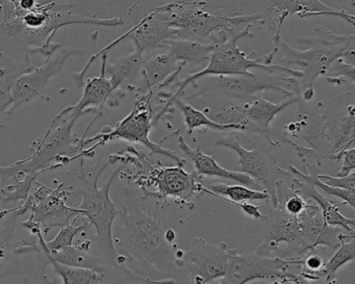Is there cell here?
Here are the masks:
<instances>
[{
  "mask_svg": "<svg viewBox=\"0 0 355 284\" xmlns=\"http://www.w3.org/2000/svg\"><path fill=\"white\" fill-rule=\"evenodd\" d=\"M157 211V207L155 213L145 211L134 190L124 186L119 209L123 224L115 222L113 226L116 265H125L141 277L192 284L184 263L176 257L178 245L165 240Z\"/></svg>",
  "mask_w": 355,
  "mask_h": 284,
  "instance_id": "1",
  "label": "cell"
},
{
  "mask_svg": "<svg viewBox=\"0 0 355 284\" xmlns=\"http://www.w3.org/2000/svg\"><path fill=\"white\" fill-rule=\"evenodd\" d=\"M112 165L109 159L98 161L93 167H86L85 159H80V171L78 173V186L72 188V196H82L83 200L78 205L80 215L95 228V238H93L95 251L107 267L116 265L117 252L113 242V226L116 218L119 215V209L110 196L113 182L121 173L125 165L121 163L110 176L101 188L98 180L105 169Z\"/></svg>",
  "mask_w": 355,
  "mask_h": 284,
  "instance_id": "2",
  "label": "cell"
},
{
  "mask_svg": "<svg viewBox=\"0 0 355 284\" xmlns=\"http://www.w3.org/2000/svg\"><path fill=\"white\" fill-rule=\"evenodd\" d=\"M159 15L167 20L175 32V39L201 43L226 42L234 28L241 24H269L263 13L230 16L221 10L209 7L205 0H178L157 8Z\"/></svg>",
  "mask_w": 355,
  "mask_h": 284,
  "instance_id": "3",
  "label": "cell"
},
{
  "mask_svg": "<svg viewBox=\"0 0 355 284\" xmlns=\"http://www.w3.org/2000/svg\"><path fill=\"white\" fill-rule=\"evenodd\" d=\"M76 122L70 117V107L62 111L44 134L33 143L30 157L10 166H0V179L7 181L38 172L55 171L76 159H85V136L78 138L72 132Z\"/></svg>",
  "mask_w": 355,
  "mask_h": 284,
  "instance_id": "4",
  "label": "cell"
},
{
  "mask_svg": "<svg viewBox=\"0 0 355 284\" xmlns=\"http://www.w3.org/2000/svg\"><path fill=\"white\" fill-rule=\"evenodd\" d=\"M252 26L253 24H246V26L240 32L236 30L226 42L218 45L217 48L209 57V63L205 66V69L196 73L190 74L184 80L176 82L174 86H178V91L168 97L167 105L163 109L164 115L169 111V107H172L170 105L172 99L182 96L188 87L192 86L201 78H207V76H241V74L248 73L250 69H257L273 76H293L300 80L302 74L299 70H293L291 68L282 67L278 64L276 65L272 64L274 57L277 53L276 47L269 55L259 57H251L254 53L247 55L239 48V41L253 38V34L251 32Z\"/></svg>",
  "mask_w": 355,
  "mask_h": 284,
  "instance_id": "5",
  "label": "cell"
},
{
  "mask_svg": "<svg viewBox=\"0 0 355 284\" xmlns=\"http://www.w3.org/2000/svg\"><path fill=\"white\" fill-rule=\"evenodd\" d=\"M149 174H134L125 176L130 182L136 184L143 194V199L153 198L157 200V207L161 201L168 204V199H172L180 206L188 207L189 211L195 208L194 198L205 194V188L202 177L193 170L187 172L182 166L165 167L161 161L157 165L148 166Z\"/></svg>",
  "mask_w": 355,
  "mask_h": 284,
  "instance_id": "6",
  "label": "cell"
},
{
  "mask_svg": "<svg viewBox=\"0 0 355 284\" xmlns=\"http://www.w3.org/2000/svg\"><path fill=\"white\" fill-rule=\"evenodd\" d=\"M155 91L149 90L146 94L140 95L136 97V103L134 109L130 112L128 117L124 118L121 122L116 125L115 128H105L103 132L95 136L94 138L85 139V147L90 143L97 141L94 146L85 149V154L88 159H92L95 154V150L98 147L103 146L107 143L114 140H124L128 142L137 143L146 147L151 154H159L162 157H168L175 161L176 165H186V159L178 154L175 151L165 149L159 146L157 143H153L149 139V132L153 127V117L155 111L153 107V97Z\"/></svg>",
  "mask_w": 355,
  "mask_h": 284,
  "instance_id": "7",
  "label": "cell"
},
{
  "mask_svg": "<svg viewBox=\"0 0 355 284\" xmlns=\"http://www.w3.org/2000/svg\"><path fill=\"white\" fill-rule=\"evenodd\" d=\"M302 267L299 257L263 256L254 251L230 249L225 273L217 284H247L265 279H282Z\"/></svg>",
  "mask_w": 355,
  "mask_h": 284,
  "instance_id": "8",
  "label": "cell"
},
{
  "mask_svg": "<svg viewBox=\"0 0 355 284\" xmlns=\"http://www.w3.org/2000/svg\"><path fill=\"white\" fill-rule=\"evenodd\" d=\"M238 139V134L232 132L230 136L216 141L214 146L230 149L236 152L238 155V172L250 176L263 188L265 186L271 199L272 206H275L276 181L284 180L286 182L288 179L292 180L294 176L290 171H286L277 165V157L268 149L249 140L253 148L248 150L240 144Z\"/></svg>",
  "mask_w": 355,
  "mask_h": 284,
  "instance_id": "9",
  "label": "cell"
},
{
  "mask_svg": "<svg viewBox=\"0 0 355 284\" xmlns=\"http://www.w3.org/2000/svg\"><path fill=\"white\" fill-rule=\"evenodd\" d=\"M55 181L57 186L53 188L35 182L36 188L31 192L28 200L22 203L44 234H49L55 228L65 227L71 223L72 219L82 217L78 207L67 204L73 186Z\"/></svg>",
  "mask_w": 355,
  "mask_h": 284,
  "instance_id": "10",
  "label": "cell"
},
{
  "mask_svg": "<svg viewBox=\"0 0 355 284\" xmlns=\"http://www.w3.org/2000/svg\"><path fill=\"white\" fill-rule=\"evenodd\" d=\"M275 47L282 55L278 65L286 68L296 65L301 68L299 70L302 74L299 80L300 98L304 101H311L315 97V80L319 76L323 78L332 62L342 57L345 51L354 49L355 44L311 47L306 51H297L280 40L275 43Z\"/></svg>",
  "mask_w": 355,
  "mask_h": 284,
  "instance_id": "11",
  "label": "cell"
},
{
  "mask_svg": "<svg viewBox=\"0 0 355 284\" xmlns=\"http://www.w3.org/2000/svg\"><path fill=\"white\" fill-rule=\"evenodd\" d=\"M128 17L132 21V28L125 34L122 35L117 40L112 42L109 46L93 55L86 67L82 70V73L86 74L90 66L98 57L105 53H109L112 49L115 48L120 43L125 40H132L135 49L142 53L143 55L149 51L159 49L162 43L170 39H175V32L170 28L167 20L164 19L159 13V9L153 12H147L143 6L134 5L128 11Z\"/></svg>",
  "mask_w": 355,
  "mask_h": 284,
  "instance_id": "12",
  "label": "cell"
},
{
  "mask_svg": "<svg viewBox=\"0 0 355 284\" xmlns=\"http://www.w3.org/2000/svg\"><path fill=\"white\" fill-rule=\"evenodd\" d=\"M261 240L254 252L263 256L282 258L295 257L301 246V229L298 217L288 215L278 206H270L261 220Z\"/></svg>",
  "mask_w": 355,
  "mask_h": 284,
  "instance_id": "13",
  "label": "cell"
},
{
  "mask_svg": "<svg viewBox=\"0 0 355 284\" xmlns=\"http://www.w3.org/2000/svg\"><path fill=\"white\" fill-rule=\"evenodd\" d=\"M323 114L326 138L329 145L327 159L338 161L344 151L354 147V91H348L332 98L324 107Z\"/></svg>",
  "mask_w": 355,
  "mask_h": 284,
  "instance_id": "14",
  "label": "cell"
},
{
  "mask_svg": "<svg viewBox=\"0 0 355 284\" xmlns=\"http://www.w3.org/2000/svg\"><path fill=\"white\" fill-rule=\"evenodd\" d=\"M80 53L82 51H68V49L62 48L60 51L59 49L55 55L47 57L44 65L33 68L32 70L20 76L12 89L11 105L6 111L5 115H13L22 105L37 99L49 101V97L44 95L47 85L53 76L61 72L68 60Z\"/></svg>",
  "mask_w": 355,
  "mask_h": 284,
  "instance_id": "15",
  "label": "cell"
},
{
  "mask_svg": "<svg viewBox=\"0 0 355 284\" xmlns=\"http://www.w3.org/2000/svg\"><path fill=\"white\" fill-rule=\"evenodd\" d=\"M324 107L325 105L322 103L304 101L298 97L294 121L286 124L282 128L284 136L300 139L309 145V149L313 153V159L317 161V165L320 167L322 161L327 159L329 149L325 134Z\"/></svg>",
  "mask_w": 355,
  "mask_h": 284,
  "instance_id": "16",
  "label": "cell"
},
{
  "mask_svg": "<svg viewBox=\"0 0 355 284\" xmlns=\"http://www.w3.org/2000/svg\"><path fill=\"white\" fill-rule=\"evenodd\" d=\"M227 245L211 244L202 238H194L184 251L182 263L192 284H207L221 279L227 265Z\"/></svg>",
  "mask_w": 355,
  "mask_h": 284,
  "instance_id": "17",
  "label": "cell"
},
{
  "mask_svg": "<svg viewBox=\"0 0 355 284\" xmlns=\"http://www.w3.org/2000/svg\"><path fill=\"white\" fill-rule=\"evenodd\" d=\"M301 229V246L295 257L319 248L338 250L343 240L355 234H344L340 228L328 225L320 207L313 201H307L304 211L298 215Z\"/></svg>",
  "mask_w": 355,
  "mask_h": 284,
  "instance_id": "18",
  "label": "cell"
},
{
  "mask_svg": "<svg viewBox=\"0 0 355 284\" xmlns=\"http://www.w3.org/2000/svg\"><path fill=\"white\" fill-rule=\"evenodd\" d=\"M269 26L274 30L273 43L282 40L280 30L286 18L297 15L299 18L338 17L351 26H355L354 14L345 10H336L320 0H269Z\"/></svg>",
  "mask_w": 355,
  "mask_h": 284,
  "instance_id": "19",
  "label": "cell"
},
{
  "mask_svg": "<svg viewBox=\"0 0 355 284\" xmlns=\"http://www.w3.org/2000/svg\"><path fill=\"white\" fill-rule=\"evenodd\" d=\"M28 213L24 205L11 209L0 208V281L8 276L20 275V256L17 248L21 240L16 238V226Z\"/></svg>",
  "mask_w": 355,
  "mask_h": 284,
  "instance_id": "20",
  "label": "cell"
},
{
  "mask_svg": "<svg viewBox=\"0 0 355 284\" xmlns=\"http://www.w3.org/2000/svg\"><path fill=\"white\" fill-rule=\"evenodd\" d=\"M178 142L182 152L189 157V159L194 163L195 172L201 177L207 176V177L225 178V179L239 182L242 186L252 188V190H263V186L257 184L250 176L241 173V172L230 171L225 168H222L216 161L215 157L205 154L199 146L197 148H191L182 136H178Z\"/></svg>",
  "mask_w": 355,
  "mask_h": 284,
  "instance_id": "21",
  "label": "cell"
},
{
  "mask_svg": "<svg viewBox=\"0 0 355 284\" xmlns=\"http://www.w3.org/2000/svg\"><path fill=\"white\" fill-rule=\"evenodd\" d=\"M288 186L304 200L315 202L321 209L324 219L328 225L340 227L347 230V233L355 234L354 218H347L342 215L340 206L334 201L322 195L311 181L305 178L294 176Z\"/></svg>",
  "mask_w": 355,
  "mask_h": 284,
  "instance_id": "22",
  "label": "cell"
},
{
  "mask_svg": "<svg viewBox=\"0 0 355 284\" xmlns=\"http://www.w3.org/2000/svg\"><path fill=\"white\" fill-rule=\"evenodd\" d=\"M103 65H101V76L90 78L84 82V95L78 105L70 107V117L78 121L83 115L96 113L101 114V107L109 101L113 94L111 82L105 74V63L107 61V53L101 55Z\"/></svg>",
  "mask_w": 355,
  "mask_h": 284,
  "instance_id": "23",
  "label": "cell"
},
{
  "mask_svg": "<svg viewBox=\"0 0 355 284\" xmlns=\"http://www.w3.org/2000/svg\"><path fill=\"white\" fill-rule=\"evenodd\" d=\"M40 255H42L44 263L49 260H55L68 267L98 269V271H103L109 267L105 265L95 251L93 240H85L80 244L65 247L55 252H51L47 246H45Z\"/></svg>",
  "mask_w": 355,
  "mask_h": 284,
  "instance_id": "24",
  "label": "cell"
},
{
  "mask_svg": "<svg viewBox=\"0 0 355 284\" xmlns=\"http://www.w3.org/2000/svg\"><path fill=\"white\" fill-rule=\"evenodd\" d=\"M144 55L135 49L128 57L105 63V74H109L113 93L117 91H130L134 94L141 80Z\"/></svg>",
  "mask_w": 355,
  "mask_h": 284,
  "instance_id": "25",
  "label": "cell"
},
{
  "mask_svg": "<svg viewBox=\"0 0 355 284\" xmlns=\"http://www.w3.org/2000/svg\"><path fill=\"white\" fill-rule=\"evenodd\" d=\"M219 43H201L194 40L170 39L162 43L159 49L169 51L176 61L184 65L207 66L209 57L217 48Z\"/></svg>",
  "mask_w": 355,
  "mask_h": 284,
  "instance_id": "26",
  "label": "cell"
},
{
  "mask_svg": "<svg viewBox=\"0 0 355 284\" xmlns=\"http://www.w3.org/2000/svg\"><path fill=\"white\" fill-rule=\"evenodd\" d=\"M355 260V236L343 240L340 248L327 259L324 267L319 271H300V275L311 282L323 281L336 277V273L348 263Z\"/></svg>",
  "mask_w": 355,
  "mask_h": 284,
  "instance_id": "27",
  "label": "cell"
},
{
  "mask_svg": "<svg viewBox=\"0 0 355 284\" xmlns=\"http://www.w3.org/2000/svg\"><path fill=\"white\" fill-rule=\"evenodd\" d=\"M170 105L172 107H176L184 116V125H186L188 134H192L195 130L200 128H209V130H216V132H240V128L236 125H222V124L216 123L207 117L202 112L197 109L196 107L189 105L186 101L182 100V97L172 99Z\"/></svg>",
  "mask_w": 355,
  "mask_h": 284,
  "instance_id": "28",
  "label": "cell"
},
{
  "mask_svg": "<svg viewBox=\"0 0 355 284\" xmlns=\"http://www.w3.org/2000/svg\"><path fill=\"white\" fill-rule=\"evenodd\" d=\"M47 265H51L53 271L62 279L63 284H103L105 280V269H83V267H68L55 260H49L43 267V275L45 276V269Z\"/></svg>",
  "mask_w": 355,
  "mask_h": 284,
  "instance_id": "29",
  "label": "cell"
},
{
  "mask_svg": "<svg viewBox=\"0 0 355 284\" xmlns=\"http://www.w3.org/2000/svg\"><path fill=\"white\" fill-rule=\"evenodd\" d=\"M41 3H57L71 10L76 15L88 18H98L110 6L121 3L123 0H40Z\"/></svg>",
  "mask_w": 355,
  "mask_h": 284,
  "instance_id": "30",
  "label": "cell"
},
{
  "mask_svg": "<svg viewBox=\"0 0 355 284\" xmlns=\"http://www.w3.org/2000/svg\"><path fill=\"white\" fill-rule=\"evenodd\" d=\"M209 190L220 196L225 197L234 202H247V201L269 200L267 190H257L245 186H228V184H209Z\"/></svg>",
  "mask_w": 355,
  "mask_h": 284,
  "instance_id": "31",
  "label": "cell"
},
{
  "mask_svg": "<svg viewBox=\"0 0 355 284\" xmlns=\"http://www.w3.org/2000/svg\"><path fill=\"white\" fill-rule=\"evenodd\" d=\"M105 275L103 284H176L173 279L153 280L141 277L125 265L107 267Z\"/></svg>",
  "mask_w": 355,
  "mask_h": 284,
  "instance_id": "32",
  "label": "cell"
},
{
  "mask_svg": "<svg viewBox=\"0 0 355 284\" xmlns=\"http://www.w3.org/2000/svg\"><path fill=\"white\" fill-rule=\"evenodd\" d=\"M41 174L43 173L38 172V173L28 174L14 180L15 182L13 184L0 190V201L5 204L18 202L20 205L26 202L32 192V188H34L37 178Z\"/></svg>",
  "mask_w": 355,
  "mask_h": 284,
  "instance_id": "33",
  "label": "cell"
},
{
  "mask_svg": "<svg viewBox=\"0 0 355 284\" xmlns=\"http://www.w3.org/2000/svg\"><path fill=\"white\" fill-rule=\"evenodd\" d=\"M275 186V206L284 209L288 215L298 217L306 207L307 201L304 200L302 197L299 196L288 186V182L284 181V180H278V181H276Z\"/></svg>",
  "mask_w": 355,
  "mask_h": 284,
  "instance_id": "34",
  "label": "cell"
},
{
  "mask_svg": "<svg viewBox=\"0 0 355 284\" xmlns=\"http://www.w3.org/2000/svg\"><path fill=\"white\" fill-rule=\"evenodd\" d=\"M315 35L313 37H299L297 39L300 44L311 45L313 47L340 46V45L355 44L354 34L336 35L331 30H325L321 26L313 28Z\"/></svg>",
  "mask_w": 355,
  "mask_h": 284,
  "instance_id": "35",
  "label": "cell"
},
{
  "mask_svg": "<svg viewBox=\"0 0 355 284\" xmlns=\"http://www.w3.org/2000/svg\"><path fill=\"white\" fill-rule=\"evenodd\" d=\"M78 219V218H76L69 225L62 227L59 233L53 240L46 242L47 248L51 252H55V251L61 250L65 247L71 246V245H73V240L76 236L86 233L88 231L89 228L91 227L90 223L85 219L82 224L76 225Z\"/></svg>",
  "mask_w": 355,
  "mask_h": 284,
  "instance_id": "36",
  "label": "cell"
},
{
  "mask_svg": "<svg viewBox=\"0 0 355 284\" xmlns=\"http://www.w3.org/2000/svg\"><path fill=\"white\" fill-rule=\"evenodd\" d=\"M323 78H325L326 82L336 85V86H340L347 82L354 84L355 64L349 63L342 57H338L332 62Z\"/></svg>",
  "mask_w": 355,
  "mask_h": 284,
  "instance_id": "37",
  "label": "cell"
},
{
  "mask_svg": "<svg viewBox=\"0 0 355 284\" xmlns=\"http://www.w3.org/2000/svg\"><path fill=\"white\" fill-rule=\"evenodd\" d=\"M205 194L215 197V198L221 199V200L225 201V202L230 203V204L234 205V206L240 208L241 211H242L244 215H246L247 217L250 218V219L254 220V221H259V220L263 218V215H261V211H259L261 207H263V205L257 206V205L251 204V203L234 202V201H230V199L225 198V197H222L220 196V195L211 192V190L207 188H205Z\"/></svg>",
  "mask_w": 355,
  "mask_h": 284,
  "instance_id": "38",
  "label": "cell"
},
{
  "mask_svg": "<svg viewBox=\"0 0 355 284\" xmlns=\"http://www.w3.org/2000/svg\"><path fill=\"white\" fill-rule=\"evenodd\" d=\"M318 179L323 182L326 186L331 188H344V190H355V173L349 174L344 177H334V176L327 175V174H319Z\"/></svg>",
  "mask_w": 355,
  "mask_h": 284,
  "instance_id": "39",
  "label": "cell"
},
{
  "mask_svg": "<svg viewBox=\"0 0 355 284\" xmlns=\"http://www.w3.org/2000/svg\"><path fill=\"white\" fill-rule=\"evenodd\" d=\"M219 3V1H218ZM238 15H245L244 10L247 7H257L261 13L266 14L269 19V0H236Z\"/></svg>",
  "mask_w": 355,
  "mask_h": 284,
  "instance_id": "40",
  "label": "cell"
},
{
  "mask_svg": "<svg viewBox=\"0 0 355 284\" xmlns=\"http://www.w3.org/2000/svg\"><path fill=\"white\" fill-rule=\"evenodd\" d=\"M342 159L343 166L342 169L338 173V177H344V176L349 175V174L354 172L355 169V148L347 149L346 151L340 154V161Z\"/></svg>",
  "mask_w": 355,
  "mask_h": 284,
  "instance_id": "41",
  "label": "cell"
},
{
  "mask_svg": "<svg viewBox=\"0 0 355 284\" xmlns=\"http://www.w3.org/2000/svg\"><path fill=\"white\" fill-rule=\"evenodd\" d=\"M43 281L42 284H53V282L51 281V280L49 279V277H47L46 275L43 276ZM19 284H38L37 282H35L34 280L32 279V278L30 277H26L24 278V279L20 281Z\"/></svg>",
  "mask_w": 355,
  "mask_h": 284,
  "instance_id": "42",
  "label": "cell"
},
{
  "mask_svg": "<svg viewBox=\"0 0 355 284\" xmlns=\"http://www.w3.org/2000/svg\"><path fill=\"white\" fill-rule=\"evenodd\" d=\"M165 240H167L169 244H174L176 240V232L174 231L172 228L165 230Z\"/></svg>",
  "mask_w": 355,
  "mask_h": 284,
  "instance_id": "43",
  "label": "cell"
},
{
  "mask_svg": "<svg viewBox=\"0 0 355 284\" xmlns=\"http://www.w3.org/2000/svg\"><path fill=\"white\" fill-rule=\"evenodd\" d=\"M320 282V284H349L347 282H345L344 280L340 279L338 277H334L329 280H323V281H318ZM353 284V283H351Z\"/></svg>",
  "mask_w": 355,
  "mask_h": 284,
  "instance_id": "44",
  "label": "cell"
},
{
  "mask_svg": "<svg viewBox=\"0 0 355 284\" xmlns=\"http://www.w3.org/2000/svg\"><path fill=\"white\" fill-rule=\"evenodd\" d=\"M342 1H344V3H349V5L351 6V7L354 8L355 3L354 0H342Z\"/></svg>",
  "mask_w": 355,
  "mask_h": 284,
  "instance_id": "45",
  "label": "cell"
},
{
  "mask_svg": "<svg viewBox=\"0 0 355 284\" xmlns=\"http://www.w3.org/2000/svg\"><path fill=\"white\" fill-rule=\"evenodd\" d=\"M3 119H1V116H0V130H3Z\"/></svg>",
  "mask_w": 355,
  "mask_h": 284,
  "instance_id": "46",
  "label": "cell"
}]
</instances>
